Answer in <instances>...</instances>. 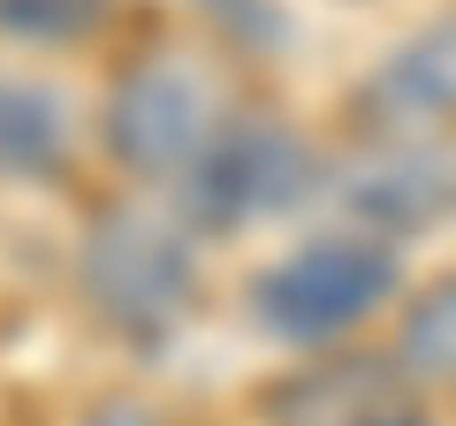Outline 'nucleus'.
<instances>
[{"instance_id":"1","label":"nucleus","mask_w":456,"mask_h":426,"mask_svg":"<svg viewBox=\"0 0 456 426\" xmlns=\"http://www.w3.org/2000/svg\"><path fill=\"white\" fill-rule=\"evenodd\" d=\"M77 297L122 343H167L198 312V229L167 198H114L77 236Z\"/></svg>"},{"instance_id":"2","label":"nucleus","mask_w":456,"mask_h":426,"mask_svg":"<svg viewBox=\"0 0 456 426\" xmlns=\"http://www.w3.org/2000/svg\"><path fill=\"white\" fill-rule=\"evenodd\" d=\"M395 297H403V244L395 236L320 229L251 274L244 312L281 350H320V343H342L350 328H365L373 312H388Z\"/></svg>"},{"instance_id":"3","label":"nucleus","mask_w":456,"mask_h":426,"mask_svg":"<svg viewBox=\"0 0 456 426\" xmlns=\"http://www.w3.org/2000/svg\"><path fill=\"white\" fill-rule=\"evenodd\" d=\"M228 122H236V107L221 99V84H213V69L198 53H145L107 84L99 145L114 152L122 176L175 198L206 168V152L221 145Z\"/></svg>"},{"instance_id":"4","label":"nucleus","mask_w":456,"mask_h":426,"mask_svg":"<svg viewBox=\"0 0 456 426\" xmlns=\"http://www.w3.org/2000/svg\"><path fill=\"white\" fill-rule=\"evenodd\" d=\"M320 183H327V168L312 160V145L289 122L236 107V122H228L221 145L206 152V168L175 191V206L191 213L198 236H228V229H259L274 213L305 206Z\"/></svg>"},{"instance_id":"5","label":"nucleus","mask_w":456,"mask_h":426,"mask_svg":"<svg viewBox=\"0 0 456 426\" xmlns=\"http://www.w3.org/2000/svg\"><path fill=\"white\" fill-rule=\"evenodd\" d=\"M335 206L350 229L419 236L456 213V137H365L350 168H335Z\"/></svg>"},{"instance_id":"6","label":"nucleus","mask_w":456,"mask_h":426,"mask_svg":"<svg viewBox=\"0 0 456 426\" xmlns=\"http://www.w3.org/2000/svg\"><path fill=\"white\" fill-rule=\"evenodd\" d=\"M350 115L365 137H456V0L365 69Z\"/></svg>"},{"instance_id":"7","label":"nucleus","mask_w":456,"mask_h":426,"mask_svg":"<svg viewBox=\"0 0 456 426\" xmlns=\"http://www.w3.org/2000/svg\"><path fill=\"white\" fill-rule=\"evenodd\" d=\"M77 160V107L61 84L0 69V176L8 183H46Z\"/></svg>"},{"instance_id":"8","label":"nucleus","mask_w":456,"mask_h":426,"mask_svg":"<svg viewBox=\"0 0 456 426\" xmlns=\"http://www.w3.org/2000/svg\"><path fill=\"white\" fill-rule=\"evenodd\" d=\"M388 373L411 389H456V266L426 274L403 297L388 335Z\"/></svg>"},{"instance_id":"9","label":"nucleus","mask_w":456,"mask_h":426,"mask_svg":"<svg viewBox=\"0 0 456 426\" xmlns=\"http://www.w3.org/2000/svg\"><path fill=\"white\" fill-rule=\"evenodd\" d=\"M114 16V0H0V38L23 46H77Z\"/></svg>"},{"instance_id":"10","label":"nucleus","mask_w":456,"mask_h":426,"mask_svg":"<svg viewBox=\"0 0 456 426\" xmlns=\"http://www.w3.org/2000/svg\"><path fill=\"white\" fill-rule=\"evenodd\" d=\"M77 426H167L145 396H99V404L77 411Z\"/></svg>"},{"instance_id":"11","label":"nucleus","mask_w":456,"mask_h":426,"mask_svg":"<svg viewBox=\"0 0 456 426\" xmlns=\"http://www.w3.org/2000/svg\"><path fill=\"white\" fill-rule=\"evenodd\" d=\"M342 426H426V419H411V411H380V419H342Z\"/></svg>"}]
</instances>
